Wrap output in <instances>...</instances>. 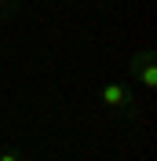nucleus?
<instances>
[{"label":"nucleus","instance_id":"f257e3e1","mask_svg":"<svg viewBox=\"0 0 157 161\" xmlns=\"http://www.w3.org/2000/svg\"><path fill=\"white\" fill-rule=\"evenodd\" d=\"M99 99L110 114H121V117H139V99L128 80H110L106 88L99 92Z\"/></svg>","mask_w":157,"mask_h":161},{"label":"nucleus","instance_id":"f03ea898","mask_svg":"<svg viewBox=\"0 0 157 161\" xmlns=\"http://www.w3.org/2000/svg\"><path fill=\"white\" fill-rule=\"evenodd\" d=\"M128 73H132V80H139L146 92H154V88H157V55H154L150 48L135 51V55H132V66H128Z\"/></svg>","mask_w":157,"mask_h":161},{"label":"nucleus","instance_id":"7ed1b4c3","mask_svg":"<svg viewBox=\"0 0 157 161\" xmlns=\"http://www.w3.org/2000/svg\"><path fill=\"white\" fill-rule=\"evenodd\" d=\"M0 161H30V154H26V150H15V147H8V150H0Z\"/></svg>","mask_w":157,"mask_h":161},{"label":"nucleus","instance_id":"20e7f679","mask_svg":"<svg viewBox=\"0 0 157 161\" xmlns=\"http://www.w3.org/2000/svg\"><path fill=\"white\" fill-rule=\"evenodd\" d=\"M11 4H15V0H0V15H4V19H8L11 11H15V8H11Z\"/></svg>","mask_w":157,"mask_h":161}]
</instances>
